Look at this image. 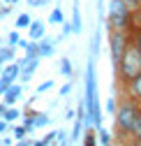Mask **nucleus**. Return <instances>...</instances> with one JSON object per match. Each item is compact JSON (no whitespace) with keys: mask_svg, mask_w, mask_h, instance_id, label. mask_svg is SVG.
I'll return each mask as SVG.
<instances>
[{"mask_svg":"<svg viewBox=\"0 0 141 146\" xmlns=\"http://www.w3.org/2000/svg\"><path fill=\"white\" fill-rule=\"evenodd\" d=\"M83 104L93 127H99L104 123L102 107H99V93H97V72H95V58L88 60L86 65V81H83Z\"/></svg>","mask_w":141,"mask_h":146,"instance_id":"obj_1","label":"nucleus"},{"mask_svg":"<svg viewBox=\"0 0 141 146\" xmlns=\"http://www.w3.org/2000/svg\"><path fill=\"white\" fill-rule=\"evenodd\" d=\"M141 114V109L136 104V100H132L130 95H125L118 104H116V111H113V127H116V135L120 139H127L130 130L136 121V116Z\"/></svg>","mask_w":141,"mask_h":146,"instance_id":"obj_2","label":"nucleus"},{"mask_svg":"<svg viewBox=\"0 0 141 146\" xmlns=\"http://www.w3.org/2000/svg\"><path fill=\"white\" fill-rule=\"evenodd\" d=\"M141 72V51L139 46L130 40L125 44L120 53V60H118V70H116V79L120 81V86H125L127 81H132L136 74Z\"/></svg>","mask_w":141,"mask_h":146,"instance_id":"obj_3","label":"nucleus"},{"mask_svg":"<svg viewBox=\"0 0 141 146\" xmlns=\"http://www.w3.org/2000/svg\"><path fill=\"white\" fill-rule=\"evenodd\" d=\"M107 28L109 30H130L132 28V9L123 0H111L107 5Z\"/></svg>","mask_w":141,"mask_h":146,"instance_id":"obj_4","label":"nucleus"},{"mask_svg":"<svg viewBox=\"0 0 141 146\" xmlns=\"http://www.w3.org/2000/svg\"><path fill=\"white\" fill-rule=\"evenodd\" d=\"M127 42H130V33L127 30H109V56H111L113 74H116V70H118L120 53H123V49H125Z\"/></svg>","mask_w":141,"mask_h":146,"instance_id":"obj_5","label":"nucleus"},{"mask_svg":"<svg viewBox=\"0 0 141 146\" xmlns=\"http://www.w3.org/2000/svg\"><path fill=\"white\" fill-rule=\"evenodd\" d=\"M23 95V84L21 81H12L5 90H3V95H0V100H3L7 107L9 104H16V102H19V98Z\"/></svg>","mask_w":141,"mask_h":146,"instance_id":"obj_6","label":"nucleus"},{"mask_svg":"<svg viewBox=\"0 0 141 146\" xmlns=\"http://www.w3.org/2000/svg\"><path fill=\"white\" fill-rule=\"evenodd\" d=\"M37 42V51H40V58H51L56 53V44H58V37H46V35H42L40 40H35Z\"/></svg>","mask_w":141,"mask_h":146,"instance_id":"obj_7","label":"nucleus"},{"mask_svg":"<svg viewBox=\"0 0 141 146\" xmlns=\"http://www.w3.org/2000/svg\"><path fill=\"white\" fill-rule=\"evenodd\" d=\"M123 93L130 95L132 100H141V72H139L132 81H127L125 86H123Z\"/></svg>","mask_w":141,"mask_h":146,"instance_id":"obj_8","label":"nucleus"},{"mask_svg":"<svg viewBox=\"0 0 141 146\" xmlns=\"http://www.w3.org/2000/svg\"><path fill=\"white\" fill-rule=\"evenodd\" d=\"M26 30H28V40H40L42 35H46V23L42 19H32Z\"/></svg>","mask_w":141,"mask_h":146,"instance_id":"obj_9","label":"nucleus"},{"mask_svg":"<svg viewBox=\"0 0 141 146\" xmlns=\"http://www.w3.org/2000/svg\"><path fill=\"white\" fill-rule=\"evenodd\" d=\"M69 23H72V35H79L83 30V19H81L79 0H74V5H72V19H69Z\"/></svg>","mask_w":141,"mask_h":146,"instance_id":"obj_10","label":"nucleus"},{"mask_svg":"<svg viewBox=\"0 0 141 146\" xmlns=\"http://www.w3.org/2000/svg\"><path fill=\"white\" fill-rule=\"evenodd\" d=\"M99 46H102V23L97 21V26L93 30V40H90V58L99 56Z\"/></svg>","mask_w":141,"mask_h":146,"instance_id":"obj_11","label":"nucleus"},{"mask_svg":"<svg viewBox=\"0 0 141 146\" xmlns=\"http://www.w3.org/2000/svg\"><path fill=\"white\" fill-rule=\"evenodd\" d=\"M0 77L16 81V77H19V65H16V60H7V63L3 65V70H0Z\"/></svg>","mask_w":141,"mask_h":146,"instance_id":"obj_12","label":"nucleus"},{"mask_svg":"<svg viewBox=\"0 0 141 146\" xmlns=\"http://www.w3.org/2000/svg\"><path fill=\"white\" fill-rule=\"evenodd\" d=\"M95 135H97V144H99V146H109V144H113V137H111V132H109L104 125L95 127Z\"/></svg>","mask_w":141,"mask_h":146,"instance_id":"obj_13","label":"nucleus"},{"mask_svg":"<svg viewBox=\"0 0 141 146\" xmlns=\"http://www.w3.org/2000/svg\"><path fill=\"white\" fill-rule=\"evenodd\" d=\"M51 123V116L46 111H32V125H35V130H40V127H46Z\"/></svg>","mask_w":141,"mask_h":146,"instance_id":"obj_14","label":"nucleus"},{"mask_svg":"<svg viewBox=\"0 0 141 146\" xmlns=\"http://www.w3.org/2000/svg\"><path fill=\"white\" fill-rule=\"evenodd\" d=\"M74 125H72V132H69V141H79L81 139V132H83V118L74 114Z\"/></svg>","mask_w":141,"mask_h":146,"instance_id":"obj_15","label":"nucleus"},{"mask_svg":"<svg viewBox=\"0 0 141 146\" xmlns=\"http://www.w3.org/2000/svg\"><path fill=\"white\" fill-rule=\"evenodd\" d=\"M132 144H141V114L136 116L134 125H132V130H130V137H127Z\"/></svg>","mask_w":141,"mask_h":146,"instance_id":"obj_16","label":"nucleus"},{"mask_svg":"<svg viewBox=\"0 0 141 146\" xmlns=\"http://www.w3.org/2000/svg\"><path fill=\"white\" fill-rule=\"evenodd\" d=\"M63 19H65V14H63V7H53L51 9V14H49V19H46V23H51V26H58V23H63Z\"/></svg>","mask_w":141,"mask_h":146,"instance_id":"obj_17","label":"nucleus"},{"mask_svg":"<svg viewBox=\"0 0 141 146\" xmlns=\"http://www.w3.org/2000/svg\"><path fill=\"white\" fill-rule=\"evenodd\" d=\"M0 118H5V121H9V123H16V121L21 118V111H19L14 104H9V107H5V114L0 116Z\"/></svg>","mask_w":141,"mask_h":146,"instance_id":"obj_18","label":"nucleus"},{"mask_svg":"<svg viewBox=\"0 0 141 146\" xmlns=\"http://www.w3.org/2000/svg\"><path fill=\"white\" fill-rule=\"evenodd\" d=\"M14 53H16V46H7V44H3V46H0V60H3V63L14 60V58H16Z\"/></svg>","mask_w":141,"mask_h":146,"instance_id":"obj_19","label":"nucleus"},{"mask_svg":"<svg viewBox=\"0 0 141 146\" xmlns=\"http://www.w3.org/2000/svg\"><path fill=\"white\" fill-rule=\"evenodd\" d=\"M30 21H32V16H30L28 12H23V14H19V16H16V23H14V28H16V30H26Z\"/></svg>","mask_w":141,"mask_h":146,"instance_id":"obj_20","label":"nucleus"},{"mask_svg":"<svg viewBox=\"0 0 141 146\" xmlns=\"http://www.w3.org/2000/svg\"><path fill=\"white\" fill-rule=\"evenodd\" d=\"M60 74H63V77H67V79H69V77L74 74V67H72V60H69L67 56H65V58L60 60Z\"/></svg>","mask_w":141,"mask_h":146,"instance_id":"obj_21","label":"nucleus"},{"mask_svg":"<svg viewBox=\"0 0 141 146\" xmlns=\"http://www.w3.org/2000/svg\"><path fill=\"white\" fill-rule=\"evenodd\" d=\"M21 125L28 130V135H32V132H35V125H32V111H28V114H21Z\"/></svg>","mask_w":141,"mask_h":146,"instance_id":"obj_22","label":"nucleus"},{"mask_svg":"<svg viewBox=\"0 0 141 146\" xmlns=\"http://www.w3.org/2000/svg\"><path fill=\"white\" fill-rule=\"evenodd\" d=\"M19 40H21V35H19V30L14 28V30L7 33V42H5V44H7V46H16V44H19Z\"/></svg>","mask_w":141,"mask_h":146,"instance_id":"obj_23","label":"nucleus"},{"mask_svg":"<svg viewBox=\"0 0 141 146\" xmlns=\"http://www.w3.org/2000/svg\"><path fill=\"white\" fill-rule=\"evenodd\" d=\"M127 33H130V40H132V42L139 46V51H141V30H139V28H130Z\"/></svg>","mask_w":141,"mask_h":146,"instance_id":"obj_24","label":"nucleus"},{"mask_svg":"<svg viewBox=\"0 0 141 146\" xmlns=\"http://www.w3.org/2000/svg\"><path fill=\"white\" fill-rule=\"evenodd\" d=\"M12 132H14L16 141H19V139H23V137H28V130H26L23 125H12Z\"/></svg>","mask_w":141,"mask_h":146,"instance_id":"obj_25","label":"nucleus"},{"mask_svg":"<svg viewBox=\"0 0 141 146\" xmlns=\"http://www.w3.org/2000/svg\"><path fill=\"white\" fill-rule=\"evenodd\" d=\"M132 28H139L141 30V7L132 9Z\"/></svg>","mask_w":141,"mask_h":146,"instance_id":"obj_26","label":"nucleus"},{"mask_svg":"<svg viewBox=\"0 0 141 146\" xmlns=\"http://www.w3.org/2000/svg\"><path fill=\"white\" fill-rule=\"evenodd\" d=\"M69 35H72V23L63 19V33H60V37H58V42H60L63 37H69Z\"/></svg>","mask_w":141,"mask_h":146,"instance_id":"obj_27","label":"nucleus"},{"mask_svg":"<svg viewBox=\"0 0 141 146\" xmlns=\"http://www.w3.org/2000/svg\"><path fill=\"white\" fill-rule=\"evenodd\" d=\"M53 88V79H46V81H42L40 86H37V95L40 93H46V90H51Z\"/></svg>","mask_w":141,"mask_h":146,"instance_id":"obj_28","label":"nucleus"},{"mask_svg":"<svg viewBox=\"0 0 141 146\" xmlns=\"http://www.w3.org/2000/svg\"><path fill=\"white\" fill-rule=\"evenodd\" d=\"M67 141H69L67 132L65 130H56V144H67Z\"/></svg>","mask_w":141,"mask_h":146,"instance_id":"obj_29","label":"nucleus"},{"mask_svg":"<svg viewBox=\"0 0 141 146\" xmlns=\"http://www.w3.org/2000/svg\"><path fill=\"white\" fill-rule=\"evenodd\" d=\"M104 109H107V114H109V116H113V111H116V98H109L107 104H104Z\"/></svg>","mask_w":141,"mask_h":146,"instance_id":"obj_30","label":"nucleus"},{"mask_svg":"<svg viewBox=\"0 0 141 146\" xmlns=\"http://www.w3.org/2000/svg\"><path fill=\"white\" fill-rule=\"evenodd\" d=\"M9 130H12V123L5 121V118H0V135H5V132H9Z\"/></svg>","mask_w":141,"mask_h":146,"instance_id":"obj_31","label":"nucleus"},{"mask_svg":"<svg viewBox=\"0 0 141 146\" xmlns=\"http://www.w3.org/2000/svg\"><path fill=\"white\" fill-rule=\"evenodd\" d=\"M69 93H72V81H67V84L60 88V98H67Z\"/></svg>","mask_w":141,"mask_h":146,"instance_id":"obj_32","label":"nucleus"},{"mask_svg":"<svg viewBox=\"0 0 141 146\" xmlns=\"http://www.w3.org/2000/svg\"><path fill=\"white\" fill-rule=\"evenodd\" d=\"M46 3H51V0H28V5H30V7H44Z\"/></svg>","mask_w":141,"mask_h":146,"instance_id":"obj_33","label":"nucleus"},{"mask_svg":"<svg viewBox=\"0 0 141 146\" xmlns=\"http://www.w3.org/2000/svg\"><path fill=\"white\" fill-rule=\"evenodd\" d=\"M130 9H136V7H141V0H123Z\"/></svg>","mask_w":141,"mask_h":146,"instance_id":"obj_34","label":"nucleus"},{"mask_svg":"<svg viewBox=\"0 0 141 146\" xmlns=\"http://www.w3.org/2000/svg\"><path fill=\"white\" fill-rule=\"evenodd\" d=\"M9 84H12V79H5V77H0V95H3V90H5Z\"/></svg>","mask_w":141,"mask_h":146,"instance_id":"obj_35","label":"nucleus"},{"mask_svg":"<svg viewBox=\"0 0 141 146\" xmlns=\"http://www.w3.org/2000/svg\"><path fill=\"white\" fill-rule=\"evenodd\" d=\"M5 107H7V104H5L3 100H0V116H3V114H5Z\"/></svg>","mask_w":141,"mask_h":146,"instance_id":"obj_36","label":"nucleus"},{"mask_svg":"<svg viewBox=\"0 0 141 146\" xmlns=\"http://www.w3.org/2000/svg\"><path fill=\"white\" fill-rule=\"evenodd\" d=\"M3 5H14V0H3Z\"/></svg>","mask_w":141,"mask_h":146,"instance_id":"obj_37","label":"nucleus"},{"mask_svg":"<svg viewBox=\"0 0 141 146\" xmlns=\"http://www.w3.org/2000/svg\"><path fill=\"white\" fill-rule=\"evenodd\" d=\"M136 104H139V109H141V100H136Z\"/></svg>","mask_w":141,"mask_h":146,"instance_id":"obj_38","label":"nucleus"},{"mask_svg":"<svg viewBox=\"0 0 141 146\" xmlns=\"http://www.w3.org/2000/svg\"><path fill=\"white\" fill-rule=\"evenodd\" d=\"M3 65H5V63H3V60H0V70H3Z\"/></svg>","mask_w":141,"mask_h":146,"instance_id":"obj_39","label":"nucleus"},{"mask_svg":"<svg viewBox=\"0 0 141 146\" xmlns=\"http://www.w3.org/2000/svg\"><path fill=\"white\" fill-rule=\"evenodd\" d=\"M0 5H3V0H0Z\"/></svg>","mask_w":141,"mask_h":146,"instance_id":"obj_40","label":"nucleus"},{"mask_svg":"<svg viewBox=\"0 0 141 146\" xmlns=\"http://www.w3.org/2000/svg\"><path fill=\"white\" fill-rule=\"evenodd\" d=\"M14 3H19V0H14Z\"/></svg>","mask_w":141,"mask_h":146,"instance_id":"obj_41","label":"nucleus"}]
</instances>
